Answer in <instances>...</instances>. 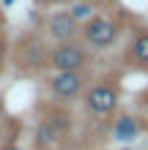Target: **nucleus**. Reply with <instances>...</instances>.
<instances>
[{
	"label": "nucleus",
	"instance_id": "f3484780",
	"mask_svg": "<svg viewBox=\"0 0 148 150\" xmlns=\"http://www.w3.org/2000/svg\"><path fill=\"white\" fill-rule=\"evenodd\" d=\"M3 25H6V16H3V11H0V30H3Z\"/></svg>",
	"mask_w": 148,
	"mask_h": 150
},
{
	"label": "nucleus",
	"instance_id": "4468645a",
	"mask_svg": "<svg viewBox=\"0 0 148 150\" xmlns=\"http://www.w3.org/2000/svg\"><path fill=\"white\" fill-rule=\"evenodd\" d=\"M58 3H63V0H36V6H58Z\"/></svg>",
	"mask_w": 148,
	"mask_h": 150
},
{
	"label": "nucleus",
	"instance_id": "dca6fc26",
	"mask_svg": "<svg viewBox=\"0 0 148 150\" xmlns=\"http://www.w3.org/2000/svg\"><path fill=\"white\" fill-rule=\"evenodd\" d=\"M3 150H28V147H19V145H8V147H3Z\"/></svg>",
	"mask_w": 148,
	"mask_h": 150
},
{
	"label": "nucleus",
	"instance_id": "9d476101",
	"mask_svg": "<svg viewBox=\"0 0 148 150\" xmlns=\"http://www.w3.org/2000/svg\"><path fill=\"white\" fill-rule=\"evenodd\" d=\"M66 11L71 14V16H74V19L80 22V25H85L88 19H93V16H96V6H93L91 0H74V3L69 6Z\"/></svg>",
	"mask_w": 148,
	"mask_h": 150
},
{
	"label": "nucleus",
	"instance_id": "20e7f679",
	"mask_svg": "<svg viewBox=\"0 0 148 150\" xmlns=\"http://www.w3.org/2000/svg\"><path fill=\"white\" fill-rule=\"evenodd\" d=\"M8 57L14 60L16 71H19V74H28V76L41 74L44 68H49V63H47L49 47L39 36H22L19 41L14 44V49L8 52Z\"/></svg>",
	"mask_w": 148,
	"mask_h": 150
},
{
	"label": "nucleus",
	"instance_id": "a211bd4d",
	"mask_svg": "<svg viewBox=\"0 0 148 150\" xmlns=\"http://www.w3.org/2000/svg\"><path fill=\"white\" fill-rule=\"evenodd\" d=\"M11 3H14V0H3V6H11Z\"/></svg>",
	"mask_w": 148,
	"mask_h": 150
},
{
	"label": "nucleus",
	"instance_id": "f257e3e1",
	"mask_svg": "<svg viewBox=\"0 0 148 150\" xmlns=\"http://www.w3.org/2000/svg\"><path fill=\"white\" fill-rule=\"evenodd\" d=\"M74 137V115L63 104H44L33 126V147L36 150H69Z\"/></svg>",
	"mask_w": 148,
	"mask_h": 150
},
{
	"label": "nucleus",
	"instance_id": "423d86ee",
	"mask_svg": "<svg viewBox=\"0 0 148 150\" xmlns=\"http://www.w3.org/2000/svg\"><path fill=\"white\" fill-rule=\"evenodd\" d=\"M80 41L88 49H112L121 41V25L107 14H96L93 19L80 25Z\"/></svg>",
	"mask_w": 148,
	"mask_h": 150
},
{
	"label": "nucleus",
	"instance_id": "7ed1b4c3",
	"mask_svg": "<svg viewBox=\"0 0 148 150\" xmlns=\"http://www.w3.org/2000/svg\"><path fill=\"white\" fill-rule=\"evenodd\" d=\"M88 82H91L88 71H52L44 79L49 101L52 104H63V107L80 101L85 87H88Z\"/></svg>",
	"mask_w": 148,
	"mask_h": 150
},
{
	"label": "nucleus",
	"instance_id": "9b49d317",
	"mask_svg": "<svg viewBox=\"0 0 148 150\" xmlns=\"http://www.w3.org/2000/svg\"><path fill=\"white\" fill-rule=\"evenodd\" d=\"M19 120H8V117H0V150L14 145L11 139L16 137V131H19V126H16Z\"/></svg>",
	"mask_w": 148,
	"mask_h": 150
},
{
	"label": "nucleus",
	"instance_id": "6e6552de",
	"mask_svg": "<svg viewBox=\"0 0 148 150\" xmlns=\"http://www.w3.org/2000/svg\"><path fill=\"white\" fill-rule=\"evenodd\" d=\"M124 63H126V68H132V71L148 74V28H137L134 30L132 41H129V47H126Z\"/></svg>",
	"mask_w": 148,
	"mask_h": 150
},
{
	"label": "nucleus",
	"instance_id": "ddd939ff",
	"mask_svg": "<svg viewBox=\"0 0 148 150\" xmlns=\"http://www.w3.org/2000/svg\"><path fill=\"white\" fill-rule=\"evenodd\" d=\"M140 107H143V112H145V120H143V123H148V93L140 96Z\"/></svg>",
	"mask_w": 148,
	"mask_h": 150
},
{
	"label": "nucleus",
	"instance_id": "f03ea898",
	"mask_svg": "<svg viewBox=\"0 0 148 150\" xmlns=\"http://www.w3.org/2000/svg\"><path fill=\"white\" fill-rule=\"evenodd\" d=\"M82 109L88 117L93 120H110L121 107V87L115 79L102 76V79H91L88 87L82 93Z\"/></svg>",
	"mask_w": 148,
	"mask_h": 150
},
{
	"label": "nucleus",
	"instance_id": "39448f33",
	"mask_svg": "<svg viewBox=\"0 0 148 150\" xmlns=\"http://www.w3.org/2000/svg\"><path fill=\"white\" fill-rule=\"evenodd\" d=\"M47 63H49L52 71H88V66L93 63V52L80 38L52 44Z\"/></svg>",
	"mask_w": 148,
	"mask_h": 150
},
{
	"label": "nucleus",
	"instance_id": "2eb2a0df",
	"mask_svg": "<svg viewBox=\"0 0 148 150\" xmlns=\"http://www.w3.org/2000/svg\"><path fill=\"white\" fill-rule=\"evenodd\" d=\"M0 117H6V101H3V96H0Z\"/></svg>",
	"mask_w": 148,
	"mask_h": 150
},
{
	"label": "nucleus",
	"instance_id": "0eeeda50",
	"mask_svg": "<svg viewBox=\"0 0 148 150\" xmlns=\"http://www.w3.org/2000/svg\"><path fill=\"white\" fill-rule=\"evenodd\" d=\"M44 33L52 38V44L74 41V38H80V22L69 11H55V14H49V19L44 25Z\"/></svg>",
	"mask_w": 148,
	"mask_h": 150
},
{
	"label": "nucleus",
	"instance_id": "1a4fd4ad",
	"mask_svg": "<svg viewBox=\"0 0 148 150\" xmlns=\"http://www.w3.org/2000/svg\"><path fill=\"white\" fill-rule=\"evenodd\" d=\"M143 131V120H137L134 115H121V117L112 123V137L118 139V142H132L137 139V134Z\"/></svg>",
	"mask_w": 148,
	"mask_h": 150
},
{
	"label": "nucleus",
	"instance_id": "f8f14e48",
	"mask_svg": "<svg viewBox=\"0 0 148 150\" xmlns=\"http://www.w3.org/2000/svg\"><path fill=\"white\" fill-rule=\"evenodd\" d=\"M8 52H11V44H8V36L3 30H0V74H3V68L8 63Z\"/></svg>",
	"mask_w": 148,
	"mask_h": 150
}]
</instances>
